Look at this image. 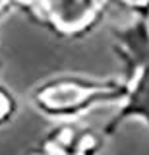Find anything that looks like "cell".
I'll use <instances>...</instances> for the list:
<instances>
[{
	"label": "cell",
	"instance_id": "6da1fadb",
	"mask_svg": "<svg viewBox=\"0 0 149 155\" xmlns=\"http://www.w3.org/2000/svg\"><path fill=\"white\" fill-rule=\"evenodd\" d=\"M126 91L128 85L118 84L95 85L78 80H56L39 91V103L52 114H70L79 113L97 101H122Z\"/></svg>",
	"mask_w": 149,
	"mask_h": 155
},
{
	"label": "cell",
	"instance_id": "3957f363",
	"mask_svg": "<svg viewBox=\"0 0 149 155\" xmlns=\"http://www.w3.org/2000/svg\"><path fill=\"white\" fill-rule=\"evenodd\" d=\"M101 8V0H47L49 18L62 31L83 29Z\"/></svg>",
	"mask_w": 149,
	"mask_h": 155
},
{
	"label": "cell",
	"instance_id": "7a4b0ae2",
	"mask_svg": "<svg viewBox=\"0 0 149 155\" xmlns=\"http://www.w3.org/2000/svg\"><path fill=\"white\" fill-rule=\"evenodd\" d=\"M128 118H139L149 126V62L134 70V81L128 85L120 110L109 120L105 132L112 134Z\"/></svg>",
	"mask_w": 149,
	"mask_h": 155
},
{
	"label": "cell",
	"instance_id": "5b68a950",
	"mask_svg": "<svg viewBox=\"0 0 149 155\" xmlns=\"http://www.w3.org/2000/svg\"><path fill=\"white\" fill-rule=\"evenodd\" d=\"M8 113H10V99L0 91V120L6 118Z\"/></svg>",
	"mask_w": 149,
	"mask_h": 155
},
{
	"label": "cell",
	"instance_id": "277c9868",
	"mask_svg": "<svg viewBox=\"0 0 149 155\" xmlns=\"http://www.w3.org/2000/svg\"><path fill=\"white\" fill-rule=\"evenodd\" d=\"M116 37L124 48V56L132 70L149 62V25L145 21L132 23L130 27L116 33Z\"/></svg>",
	"mask_w": 149,
	"mask_h": 155
}]
</instances>
